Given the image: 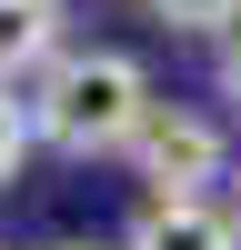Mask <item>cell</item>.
Here are the masks:
<instances>
[{
    "mask_svg": "<svg viewBox=\"0 0 241 250\" xmlns=\"http://www.w3.org/2000/svg\"><path fill=\"white\" fill-rule=\"evenodd\" d=\"M131 250H241V230H231V210H211V200H141Z\"/></svg>",
    "mask_w": 241,
    "mask_h": 250,
    "instance_id": "obj_3",
    "label": "cell"
},
{
    "mask_svg": "<svg viewBox=\"0 0 241 250\" xmlns=\"http://www.w3.org/2000/svg\"><path fill=\"white\" fill-rule=\"evenodd\" d=\"M131 160H141V180H151V200H201V180H221V130L201 110L151 100L141 130H131Z\"/></svg>",
    "mask_w": 241,
    "mask_h": 250,
    "instance_id": "obj_2",
    "label": "cell"
},
{
    "mask_svg": "<svg viewBox=\"0 0 241 250\" xmlns=\"http://www.w3.org/2000/svg\"><path fill=\"white\" fill-rule=\"evenodd\" d=\"M60 250H91V240H60Z\"/></svg>",
    "mask_w": 241,
    "mask_h": 250,
    "instance_id": "obj_9",
    "label": "cell"
},
{
    "mask_svg": "<svg viewBox=\"0 0 241 250\" xmlns=\"http://www.w3.org/2000/svg\"><path fill=\"white\" fill-rule=\"evenodd\" d=\"M151 20H171V30H241V0H151Z\"/></svg>",
    "mask_w": 241,
    "mask_h": 250,
    "instance_id": "obj_5",
    "label": "cell"
},
{
    "mask_svg": "<svg viewBox=\"0 0 241 250\" xmlns=\"http://www.w3.org/2000/svg\"><path fill=\"white\" fill-rule=\"evenodd\" d=\"M231 230H241V190H231Z\"/></svg>",
    "mask_w": 241,
    "mask_h": 250,
    "instance_id": "obj_8",
    "label": "cell"
},
{
    "mask_svg": "<svg viewBox=\"0 0 241 250\" xmlns=\"http://www.w3.org/2000/svg\"><path fill=\"white\" fill-rule=\"evenodd\" d=\"M60 60V0H0V90L40 80Z\"/></svg>",
    "mask_w": 241,
    "mask_h": 250,
    "instance_id": "obj_4",
    "label": "cell"
},
{
    "mask_svg": "<svg viewBox=\"0 0 241 250\" xmlns=\"http://www.w3.org/2000/svg\"><path fill=\"white\" fill-rule=\"evenodd\" d=\"M221 100L241 110V30H231V50H221Z\"/></svg>",
    "mask_w": 241,
    "mask_h": 250,
    "instance_id": "obj_7",
    "label": "cell"
},
{
    "mask_svg": "<svg viewBox=\"0 0 241 250\" xmlns=\"http://www.w3.org/2000/svg\"><path fill=\"white\" fill-rule=\"evenodd\" d=\"M20 160H30V120H20V100L0 90V180H10Z\"/></svg>",
    "mask_w": 241,
    "mask_h": 250,
    "instance_id": "obj_6",
    "label": "cell"
},
{
    "mask_svg": "<svg viewBox=\"0 0 241 250\" xmlns=\"http://www.w3.org/2000/svg\"><path fill=\"white\" fill-rule=\"evenodd\" d=\"M141 110H151V80H141L131 50H60L40 70V90L20 100L30 140H50L60 160H100V150H131Z\"/></svg>",
    "mask_w": 241,
    "mask_h": 250,
    "instance_id": "obj_1",
    "label": "cell"
}]
</instances>
